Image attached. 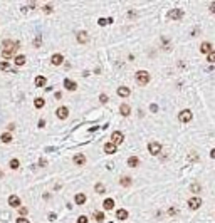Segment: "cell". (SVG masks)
<instances>
[{
  "label": "cell",
  "mask_w": 215,
  "mask_h": 223,
  "mask_svg": "<svg viewBox=\"0 0 215 223\" xmlns=\"http://www.w3.org/2000/svg\"><path fill=\"white\" fill-rule=\"evenodd\" d=\"M19 49V42H14V40H3V50H2V56L8 59V57H12L14 54L17 52Z\"/></svg>",
  "instance_id": "6da1fadb"
},
{
  "label": "cell",
  "mask_w": 215,
  "mask_h": 223,
  "mask_svg": "<svg viewBox=\"0 0 215 223\" xmlns=\"http://www.w3.org/2000/svg\"><path fill=\"white\" fill-rule=\"evenodd\" d=\"M135 77H136V81H138V84H141V86H146L150 82V74L146 71H138L135 74Z\"/></svg>",
  "instance_id": "7a4b0ae2"
},
{
  "label": "cell",
  "mask_w": 215,
  "mask_h": 223,
  "mask_svg": "<svg viewBox=\"0 0 215 223\" xmlns=\"http://www.w3.org/2000/svg\"><path fill=\"white\" fill-rule=\"evenodd\" d=\"M200 206H202V198L200 196H192L188 200V208L190 210H198Z\"/></svg>",
  "instance_id": "3957f363"
},
{
  "label": "cell",
  "mask_w": 215,
  "mask_h": 223,
  "mask_svg": "<svg viewBox=\"0 0 215 223\" xmlns=\"http://www.w3.org/2000/svg\"><path fill=\"white\" fill-rule=\"evenodd\" d=\"M123 141H124V134L121 133V131H114V133L111 134V143L116 144V146H118V144H121Z\"/></svg>",
  "instance_id": "277c9868"
},
{
  "label": "cell",
  "mask_w": 215,
  "mask_h": 223,
  "mask_svg": "<svg viewBox=\"0 0 215 223\" xmlns=\"http://www.w3.org/2000/svg\"><path fill=\"white\" fill-rule=\"evenodd\" d=\"M182 17H183V10H182V8H172V10L168 12V19H170V20H180Z\"/></svg>",
  "instance_id": "5b68a950"
},
{
  "label": "cell",
  "mask_w": 215,
  "mask_h": 223,
  "mask_svg": "<svg viewBox=\"0 0 215 223\" xmlns=\"http://www.w3.org/2000/svg\"><path fill=\"white\" fill-rule=\"evenodd\" d=\"M192 118H193V114L190 109H183L182 113L178 114V119L182 121V123H188V121H192Z\"/></svg>",
  "instance_id": "8992f818"
},
{
  "label": "cell",
  "mask_w": 215,
  "mask_h": 223,
  "mask_svg": "<svg viewBox=\"0 0 215 223\" xmlns=\"http://www.w3.org/2000/svg\"><path fill=\"white\" fill-rule=\"evenodd\" d=\"M148 151L153 154V156H156V154L161 151V144L160 143H148Z\"/></svg>",
  "instance_id": "52a82bcc"
},
{
  "label": "cell",
  "mask_w": 215,
  "mask_h": 223,
  "mask_svg": "<svg viewBox=\"0 0 215 223\" xmlns=\"http://www.w3.org/2000/svg\"><path fill=\"white\" fill-rule=\"evenodd\" d=\"M56 114H57V118H59V119H66L67 116H69V109H67L66 106H61V108L56 111Z\"/></svg>",
  "instance_id": "ba28073f"
},
{
  "label": "cell",
  "mask_w": 215,
  "mask_h": 223,
  "mask_svg": "<svg viewBox=\"0 0 215 223\" xmlns=\"http://www.w3.org/2000/svg\"><path fill=\"white\" fill-rule=\"evenodd\" d=\"M200 52L208 56L210 52H212V44H210V42H202V45H200Z\"/></svg>",
  "instance_id": "9c48e42d"
},
{
  "label": "cell",
  "mask_w": 215,
  "mask_h": 223,
  "mask_svg": "<svg viewBox=\"0 0 215 223\" xmlns=\"http://www.w3.org/2000/svg\"><path fill=\"white\" fill-rule=\"evenodd\" d=\"M87 40H89V35H87V32H77V42L79 44H86Z\"/></svg>",
  "instance_id": "30bf717a"
},
{
  "label": "cell",
  "mask_w": 215,
  "mask_h": 223,
  "mask_svg": "<svg viewBox=\"0 0 215 223\" xmlns=\"http://www.w3.org/2000/svg\"><path fill=\"white\" fill-rule=\"evenodd\" d=\"M64 87H66V89H69V91H76L77 84L74 81H71V79H64Z\"/></svg>",
  "instance_id": "8fae6325"
},
{
  "label": "cell",
  "mask_w": 215,
  "mask_h": 223,
  "mask_svg": "<svg viewBox=\"0 0 215 223\" xmlns=\"http://www.w3.org/2000/svg\"><path fill=\"white\" fill-rule=\"evenodd\" d=\"M104 153H108V154H114V153H116V144H113V143H106V144H104Z\"/></svg>",
  "instance_id": "7c38bea8"
},
{
  "label": "cell",
  "mask_w": 215,
  "mask_h": 223,
  "mask_svg": "<svg viewBox=\"0 0 215 223\" xmlns=\"http://www.w3.org/2000/svg\"><path fill=\"white\" fill-rule=\"evenodd\" d=\"M62 61H64V57H62L61 54H54L52 56V59H51V62L54 66H61L62 64Z\"/></svg>",
  "instance_id": "4fadbf2b"
},
{
  "label": "cell",
  "mask_w": 215,
  "mask_h": 223,
  "mask_svg": "<svg viewBox=\"0 0 215 223\" xmlns=\"http://www.w3.org/2000/svg\"><path fill=\"white\" fill-rule=\"evenodd\" d=\"M84 163H86V156H84V154H76V156H74V164L82 166Z\"/></svg>",
  "instance_id": "5bb4252c"
},
{
  "label": "cell",
  "mask_w": 215,
  "mask_h": 223,
  "mask_svg": "<svg viewBox=\"0 0 215 223\" xmlns=\"http://www.w3.org/2000/svg\"><path fill=\"white\" fill-rule=\"evenodd\" d=\"M131 94V91L128 89V87H119V89H118V96H119V98H128V96Z\"/></svg>",
  "instance_id": "9a60e30c"
},
{
  "label": "cell",
  "mask_w": 215,
  "mask_h": 223,
  "mask_svg": "<svg viewBox=\"0 0 215 223\" xmlns=\"http://www.w3.org/2000/svg\"><path fill=\"white\" fill-rule=\"evenodd\" d=\"M102 206H104V210H113V208H114V201L111 200V198H106V200L102 201Z\"/></svg>",
  "instance_id": "2e32d148"
},
{
  "label": "cell",
  "mask_w": 215,
  "mask_h": 223,
  "mask_svg": "<svg viewBox=\"0 0 215 223\" xmlns=\"http://www.w3.org/2000/svg\"><path fill=\"white\" fill-rule=\"evenodd\" d=\"M8 205H10V206H19V205H20V198L15 196V195H12L10 198H8Z\"/></svg>",
  "instance_id": "e0dca14e"
},
{
  "label": "cell",
  "mask_w": 215,
  "mask_h": 223,
  "mask_svg": "<svg viewBox=\"0 0 215 223\" xmlns=\"http://www.w3.org/2000/svg\"><path fill=\"white\" fill-rule=\"evenodd\" d=\"M119 113L123 114V116H130V113H131V108L128 104H121V108H119Z\"/></svg>",
  "instance_id": "ac0fdd59"
},
{
  "label": "cell",
  "mask_w": 215,
  "mask_h": 223,
  "mask_svg": "<svg viewBox=\"0 0 215 223\" xmlns=\"http://www.w3.org/2000/svg\"><path fill=\"white\" fill-rule=\"evenodd\" d=\"M138 164H140V159L136 158V156H131V158L128 159V166H130V168H136Z\"/></svg>",
  "instance_id": "d6986e66"
},
{
  "label": "cell",
  "mask_w": 215,
  "mask_h": 223,
  "mask_svg": "<svg viewBox=\"0 0 215 223\" xmlns=\"http://www.w3.org/2000/svg\"><path fill=\"white\" fill-rule=\"evenodd\" d=\"M46 82H47V79H46L44 76L36 77V86H37V87H44V86H46Z\"/></svg>",
  "instance_id": "ffe728a7"
},
{
  "label": "cell",
  "mask_w": 215,
  "mask_h": 223,
  "mask_svg": "<svg viewBox=\"0 0 215 223\" xmlns=\"http://www.w3.org/2000/svg\"><path fill=\"white\" fill-rule=\"evenodd\" d=\"M74 200H76L77 205H84V203H86V195H82V193H77Z\"/></svg>",
  "instance_id": "44dd1931"
},
{
  "label": "cell",
  "mask_w": 215,
  "mask_h": 223,
  "mask_svg": "<svg viewBox=\"0 0 215 223\" xmlns=\"http://www.w3.org/2000/svg\"><path fill=\"white\" fill-rule=\"evenodd\" d=\"M116 218H118V220H126V218H128V211L126 210H118L116 211Z\"/></svg>",
  "instance_id": "7402d4cb"
},
{
  "label": "cell",
  "mask_w": 215,
  "mask_h": 223,
  "mask_svg": "<svg viewBox=\"0 0 215 223\" xmlns=\"http://www.w3.org/2000/svg\"><path fill=\"white\" fill-rule=\"evenodd\" d=\"M25 56H17L15 57V59H14V62H15V66H24V64H25Z\"/></svg>",
  "instance_id": "603a6c76"
},
{
  "label": "cell",
  "mask_w": 215,
  "mask_h": 223,
  "mask_svg": "<svg viewBox=\"0 0 215 223\" xmlns=\"http://www.w3.org/2000/svg\"><path fill=\"white\" fill-rule=\"evenodd\" d=\"M119 183H121V185H123V186H130L131 183H133V180H131L130 176H123V178H121V180H119Z\"/></svg>",
  "instance_id": "cb8c5ba5"
},
{
  "label": "cell",
  "mask_w": 215,
  "mask_h": 223,
  "mask_svg": "<svg viewBox=\"0 0 215 223\" xmlns=\"http://www.w3.org/2000/svg\"><path fill=\"white\" fill-rule=\"evenodd\" d=\"M44 104H46V103H44V99H42V98H36V99H34V106H36L37 109L44 108Z\"/></svg>",
  "instance_id": "d4e9b609"
},
{
  "label": "cell",
  "mask_w": 215,
  "mask_h": 223,
  "mask_svg": "<svg viewBox=\"0 0 215 223\" xmlns=\"http://www.w3.org/2000/svg\"><path fill=\"white\" fill-rule=\"evenodd\" d=\"M0 139H2L3 143H12V134H10V133H3Z\"/></svg>",
  "instance_id": "484cf974"
},
{
  "label": "cell",
  "mask_w": 215,
  "mask_h": 223,
  "mask_svg": "<svg viewBox=\"0 0 215 223\" xmlns=\"http://www.w3.org/2000/svg\"><path fill=\"white\" fill-rule=\"evenodd\" d=\"M8 164H10V168H12V169H17L19 166H20L19 159H15V158H14V159H10V163H8Z\"/></svg>",
  "instance_id": "4316f807"
},
{
  "label": "cell",
  "mask_w": 215,
  "mask_h": 223,
  "mask_svg": "<svg viewBox=\"0 0 215 223\" xmlns=\"http://www.w3.org/2000/svg\"><path fill=\"white\" fill-rule=\"evenodd\" d=\"M94 190L97 191V193H104V185H102V183H96V186H94Z\"/></svg>",
  "instance_id": "83f0119b"
},
{
  "label": "cell",
  "mask_w": 215,
  "mask_h": 223,
  "mask_svg": "<svg viewBox=\"0 0 215 223\" xmlns=\"http://www.w3.org/2000/svg\"><path fill=\"white\" fill-rule=\"evenodd\" d=\"M111 22H113V19H99V20H97V24L102 25V27H104L106 24H111Z\"/></svg>",
  "instance_id": "f1b7e54d"
},
{
  "label": "cell",
  "mask_w": 215,
  "mask_h": 223,
  "mask_svg": "<svg viewBox=\"0 0 215 223\" xmlns=\"http://www.w3.org/2000/svg\"><path fill=\"white\" fill-rule=\"evenodd\" d=\"M190 190H192L193 193H198L200 190H202V186H200V185H197V183H193V185L190 186Z\"/></svg>",
  "instance_id": "f546056e"
},
{
  "label": "cell",
  "mask_w": 215,
  "mask_h": 223,
  "mask_svg": "<svg viewBox=\"0 0 215 223\" xmlns=\"http://www.w3.org/2000/svg\"><path fill=\"white\" fill-rule=\"evenodd\" d=\"M19 213H20V216H24V218H25V215L29 213V210H27L25 206H20V208H19Z\"/></svg>",
  "instance_id": "4dcf8cb0"
},
{
  "label": "cell",
  "mask_w": 215,
  "mask_h": 223,
  "mask_svg": "<svg viewBox=\"0 0 215 223\" xmlns=\"http://www.w3.org/2000/svg\"><path fill=\"white\" fill-rule=\"evenodd\" d=\"M207 61H208V62H215V50H212V52L207 56Z\"/></svg>",
  "instance_id": "1f68e13d"
},
{
  "label": "cell",
  "mask_w": 215,
  "mask_h": 223,
  "mask_svg": "<svg viewBox=\"0 0 215 223\" xmlns=\"http://www.w3.org/2000/svg\"><path fill=\"white\" fill-rule=\"evenodd\" d=\"M41 44H42V37H41V35H37V37H36V40H34V45H36V47H41Z\"/></svg>",
  "instance_id": "d6a6232c"
},
{
  "label": "cell",
  "mask_w": 215,
  "mask_h": 223,
  "mask_svg": "<svg viewBox=\"0 0 215 223\" xmlns=\"http://www.w3.org/2000/svg\"><path fill=\"white\" fill-rule=\"evenodd\" d=\"M0 69L2 71H10V66H8L7 62H0Z\"/></svg>",
  "instance_id": "836d02e7"
},
{
  "label": "cell",
  "mask_w": 215,
  "mask_h": 223,
  "mask_svg": "<svg viewBox=\"0 0 215 223\" xmlns=\"http://www.w3.org/2000/svg\"><path fill=\"white\" fill-rule=\"evenodd\" d=\"M96 220L97 221H102V220H104V213H101V211L96 213Z\"/></svg>",
  "instance_id": "e575fe53"
},
{
  "label": "cell",
  "mask_w": 215,
  "mask_h": 223,
  "mask_svg": "<svg viewBox=\"0 0 215 223\" xmlns=\"http://www.w3.org/2000/svg\"><path fill=\"white\" fill-rule=\"evenodd\" d=\"M77 223H87V216H84V215L79 216L77 218Z\"/></svg>",
  "instance_id": "d590c367"
},
{
  "label": "cell",
  "mask_w": 215,
  "mask_h": 223,
  "mask_svg": "<svg viewBox=\"0 0 215 223\" xmlns=\"http://www.w3.org/2000/svg\"><path fill=\"white\" fill-rule=\"evenodd\" d=\"M208 10L212 12V13H215V2H210L208 3Z\"/></svg>",
  "instance_id": "8d00e7d4"
},
{
  "label": "cell",
  "mask_w": 215,
  "mask_h": 223,
  "mask_svg": "<svg viewBox=\"0 0 215 223\" xmlns=\"http://www.w3.org/2000/svg\"><path fill=\"white\" fill-rule=\"evenodd\" d=\"M17 223H29V220H27V218H24V216H20V218H17Z\"/></svg>",
  "instance_id": "74e56055"
},
{
  "label": "cell",
  "mask_w": 215,
  "mask_h": 223,
  "mask_svg": "<svg viewBox=\"0 0 215 223\" xmlns=\"http://www.w3.org/2000/svg\"><path fill=\"white\" fill-rule=\"evenodd\" d=\"M44 12H46V13H51V12H52V7H51V5H46V7H44Z\"/></svg>",
  "instance_id": "f35d334b"
},
{
  "label": "cell",
  "mask_w": 215,
  "mask_h": 223,
  "mask_svg": "<svg viewBox=\"0 0 215 223\" xmlns=\"http://www.w3.org/2000/svg\"><path fill=\"white\" fill-rule=\"evenodd\" d=\"M99 101H101V103H106V101H108V96H106V94H101V96H99Z\"/></svg>",
  "instance_id": "ab89813d"
},
{
  "label": "cell",
  "mask_w": 215,
  "mask_h": 223,
  "mask_svg": "<svg viewBox=\"0 0 215 223\" xmlns=\"http://www.w3.org/2000/svg\"><path fill=\"white\" fill-rule=\"evenodd\" d=\"M168 213H170V215H177V208H170Z\"/></svg>",
  "instance_id": "60d3db41"
},
{
  "label": "cell",
  "mask_w": 215,
  "mask_h": 223,
  "mask_svg": "<svg viewBox=\"0 0 215 223\" xmlns=\"http://www.w3.org/2000/svg\"><path fill=\"white\" fill-rule=\"evenodd\" d=\"M44 126H46V121L41 119V121H39V128H44Z\"/></svg>",
  "instance_id": "b9f144b4"
},
{
  "label": "cell",
  "mask_w": 215,
  "mask_h": 223,
  "mask_svg": "<svg viewBox=\"0 0 215 223\" xmlns=\"http://www.w3.org/2000/svg\"><path fill=\"white\" fill-rule=\"evenodd\" d=\"M151 111H153V113H156V111H158V106H156V104H151Z\"/></svg>",
  "instance_id": "7bdbcfd3"
},
{
  "label": "cell",
  "mask_w": 215,
  "mask_h": 223,
  "mask_svg": "<svg viewBox=\"0 0 215 223\" xmlns=\"http://www.w3.org/2000/svg\"><path fill=\"white\" fill-rule=\"evenodd\" d=\"M39 164H41V166H46L47 161H46V159H41V161H39Z\"/></svg>",
  "instance_id": "ee69618b"
},
{
  "label": "cell",
  "mask_w": 215,
  "mask_h": 223,
  "mask_svg": "<svg viewBox=\"0 0 215 223\" xmlns=\"http://www.w3.org/2000/svg\"><path fill=\"white\" fill-rule=\"evenodd\" d=\"M210 154H212V158H215V149H212V153H210Z\"/></svg>",
  "instance_id": "f6af8a7d"
},
{
  "label": "cell",
  "mask_w": 215,
  "mask_h": 223,
  "mask_svg": "<svg viewBox=\"0 0 215 223\" xmlns=\"http://www.w3.org/2000/svg\"><path fill=\"white\" fill-rule=\"evenodd\" d=\"M2 174H3V173H2V171H0V176H2Z\"/></svg>",
  "instance_id": "bcb514c9"
}]
</instances>
